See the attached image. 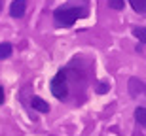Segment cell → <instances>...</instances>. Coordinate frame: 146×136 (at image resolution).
Listing matches in <instances>:
<instances>
[{
  "label": "cell",
  "instance_id": "obj_9",
  "mask_svg": "<svg viewBox=\"0 0 146 136\" xmlns=\"http://www.w3.org/2000/svg\"><path fill=\"white\" fill-rule=\"evenodd\" d=\"M133 34H135L137 38L141 40V44H144V36H146V30H144V27H137V28H133Z\"/></svg>",
  "mask_w": 146,
  "mask_h": 136
},
{
  "label": "cell",
  "instance_id": "obj_3",
  "mask_svg": "<svg viewBox=\"0 0 146 136\" xmlns=\"http://www.w3.org/2000/svg\"><path fill=\"white\" fill-rule=\"evenodd\" d=\"M27 11V0H13L10 6V15L15 19H21Z\"/></svg>",
  "mask_w": 146,
  "mask_h": 136
},
{
  "label": "cell",
  "instance_id": "obj_5",
  "mask_svg": "<svg viewBox=\"0 0 146 136\" xmlns=\"http://www.w3.org/2000/svg\"><path fill=\"white\" fill-rule=\"evenodd\" d=\"M31 108L36 110V112H40V114H48L49 112V104L44 100V98L40 97H33L31 98Z\"/></svg>",
  "mask_w": 146,
  "mask_h": 136
},
{
  "label": "cell",
  "instance_id": "obj_1",
  "mask_svg": "<svg viewBox=\"0 0 146 136\" xmlns=\"http://www.w3.org/2000/svg\"><path fill=\"white\" fill-rule=\"evenodd\" d=\"M87 0H72L68 4L61 6L53 11V21L57 27H63V28H68L72 27L80 17H86L87 15Z\"/></svg>",
  "mask_w": 146,
  "mask_h": 136
},
{
  "label": "cell",
  "instance_id": "obj_10",
  "mask_svg": "<svg viewBox=\"0 0 146 136\" xmlns=\"http://www.w3.org/2000/svg\"><path fill=\"white\" fill-rule=\"evenodd\" d=\"M108 8H114V10H121V8H123V0H108Z\"/></svg>",
  "mask_w": 146,
  "mask_h": 136
},
{
  "label": "cell",
  "instance_id": "obj_12",
  "mask_svg": "<svg viewBox=\"0 0 146 136\" xmlns=\"http://www.w3.org/2000/svg\"><path fill=\"white\" fill-rule=\"evenodd\" d=\"M0 8H2V0H0Z\"/></svg>",
  "mask_w": 146,
  "mask_h": 136
},
{
  "label": "cell",
  "instance_id": "obj_6",
  "mask_svg": "<svg viewBox=\"0 0 146 136\" xmlns=\"http://www.w3.org/2000/svg\"><path fill=\"white\" fill-rule=\"evenodd\" d=\"M129 4L137 13H141V15L146 13V0H129Z\"/></svg>",
  "mask_w": 146,
  "mask_h": 136
},
{
  "label": "cell",
  "instance_id": "obj_2",
  "mask_svg": "<svg viewBox=\"0 0 146 136\" xmlns=\"http://www.w3.org/2000/svg\"><path fill=\"white\" fill-rule=\"evenodd\" d=\"M49 89L53 93V97L59 98V100H65L68 97V70L66 68H61L53 76V79L49 83Z\"/></svg>",
  "mask_w": 146,
  "mask_h": 136
},
{
  "label": "cell",
  "instance_id": "obj_8",
  "mask_svg": "<svg viewBox=\"0 0 146 136\" xmlns=\"http://www.w3.org/2000/svg\"><path fill=\"white\" fill-rule=\"evenodd\" d=\"M11 51H13V47H11L10 44H0V60L8 59V57L11 55Z\"/></svg>",
  "mask_w": 146,
  "mask_h": 136
},
{
  "label": "cell",
  "instance_id": "obj_11",
  "mask_svg": "<svg viewBox=\"0 0 146 136\" xmlns=\"http://www.w3.org/2000/svg\"><path fill=\"white\" fill-rule=\"evenodd\" d=\"M2 102H4V89L0 87V104H2Z\"/></svg>",
  "mask_w": 146,
  "mask_h": 136
},
{
  "label": "cell",
  "instance_id": "obj_4",
  "mask_svg": "<svg viewBox=\"0 0 146 136\" xmlns=\"http://www.w3.org/2000/svg\"><path fill=\"white\" fill-rule=\"evenodd\" d=\"M127 87H129L131 97H139L141 93H144V81H142V79H137V78H131L129 83H127Z\"/></svg>",
  "mask_w": 146,
  "mask_h": 136
},
{
  "label": "cell",
  "instance_id": "obj_7",
  "mask_svg": "<svg viewBox=\"0 0 146 136\" xmlns=\"http://www.w3.org/2000/svg\"><path fill=\"white\" fill-rule=\"evenodd\" d=\"M135 119H137V123H139L141 127L146 125V110H144V106H139V108L135 110Z\"/></svg>",
  "mask_w": 146,
  "mask_h": 136
}]
</instances>
